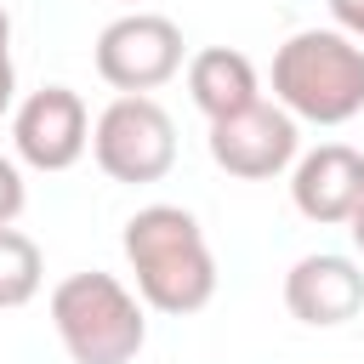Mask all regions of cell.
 <instances>
[{"instance_id": "13", "label": "cell", "mask_w": 364, "mask_h": 364, "mask_svg": "<svg viewBox=\"0 0 364 364\" xmlns=\"http://www.w3.org/2000/svg\"><path fill=\"white\" fill-rule=\"evenodd\" d=\"M11 97H17V68H11V17H6V6H0V114L11 108Z\"/></svg>"}, {"instance_id": "6", "label": "cell", "mask_w": 364, "mask_h": 364, "mask_svg": "<svg viewBox=\"0 0 364 364\" xmlns=\"http://www.w3.org/2000/svg\"><path fill=\"white\" fill-rule=\"evenodd\" d=\"M296 125H301L296 114L256 97L250 108H239L228 119H210V159L239 182H267V176L296 165V148H301Z\"/></svg>"}, {"instance_id": "14", "label": "cell", "mask_w": 364, "mask_h": 364, "mask_svg": "<svg viewBox=\"0 0 364 364\" xmlns=\"http://www.w3.org/2000/svg\"><path fill=\"white\" fill-rule=\"evenodd\" d=\"M330 17H336V28H341L347 40L364 46V0H330Z\"/></svg>"}, {"instance_id": "15", "label": "cell", "mask_w": 364, "mask_h": 364, "mask_svg": "<svg viewBox=\"0 0 364 364\" xmlns=\"http://www.w3.org/2000/svg\"><path fill=\"white\" fill-rule=\"evenodd\" d=\"M347 233H353V245H358V256H364V199H358V210L347 216Z\"/></svg>"}, {"instance_id": "3", "label": "cell", "mask_w": 364, "mask_h": 364, "mask_svg": "<svg viewBox=\"0 0 364 364\" xmlns=\"http://www.w3.org/2000/svg\"><path fill=\"white\" fill-rule=\"evenodd\" d=\"M51 330L74 364H131L148 341L142 296L114 273H68L51 290Z\"/></svg>"}, {"instance_id": "12", "label": "cell", "mask_w": 364, "mask_h": 364, "mask_svg": "<svg viewBox=\"0 0 364 364\" xmlns=\"http://www.w3.org/2000/svg\"><path fill=\"white\" fill-rule=\"evenodd\" d=\"M23 205H28L23 171H17V159H6V154H0V228H11V222L23 216Z\"/></svg>"}, {"instance_id": "11", "label": "cell", "mask_w": 364, "mask_h": 364, "mask_svg": "<svg viewBox=\"0 0 364 364\" xmlns=\"http://www.w3.org/2000/svg\"><path fill=\"white\" fill-rule=\"evenodd\" d=\"M40 279H46L40 245L17 228H0V307H28L40 296Z\"/></svg>"}, {"instance_id": "9", "label": "cell", "mask_w": 364, "mask_h": 364, "mask_svg": "<svg viewBox=\"0 0 364 364\" xmlns=\"http://www.w3.org/2000/svg\"><path fill=\"white\" fill-rule=\"evenodd\" d=\"M284 307H290V318H301L313 330L358 318V307H364V273H358V262L336 256V250L301 256L284 273Z\"/></svg>"}, {"instance_id": "10", "label": "cell", "mask_w": 364, "mask_h": 364, "mask_svg": "<svg viewBox=\"0 0 364 364\" xmlns=\"http://www.w3.org/2000/svg\"><path fill=\"white\" fill-rule=\"evenodd\" d=\"M188 97L205 119H228L239 108H250L262 97V74L245 51L233 46H205L188 57Z\"/></svg>"}, {"instance_id": "5", "label": "cell", "mask_w": 364, "mask_h": 364, "mask_svg": "<svg viewBox=\"0 0 364 364\" xmlns=\"http://www.w3.org/2000/svg\"><path fill=\"white\" fill-rule=\"evenodd\" d=\"M182 68V28L159 11H125L97 34V74L119 97H148Z\"/></svg>"}, {"instance_id": "4", "label": "cell", "mask_w": 364, "mask_h": 364, "mask_svg": "<svg viewBox=\"0 0 364 364\" xmlns=\"http://www.w3.org/2000/svg\"><path fill=\"white\" fill-rule=\"evenodd\" d=\"M91 154L108 182H159L176 165V125L154 97H114L91 125Z\"/></svg>"}, {"instance_id": "1", "label": "cell", "mask_w": 364, "mask_h": 364, "mask_svg": "<svg viewBox=\"0 0 364 364\" xmlns=\"http://www.w3.org/2000/svg\"><path fill=\"white\" fill-rule=\"evenodd\" d=\"M125 267L136 279L142 307L188 318L199 307H210L216 296V256L205 245V228L182 210V205H142L125 233Z\"/></svg>"}, {"instance_id": "7", "label": "cell", "mask_w": 364, "mask_h": 364, "mask_svg": "<svg viewBox=\"0 0 364 364\" xmlns=\"http://www.w3.org/2000/svg\"><path fill=\"white\" fill-rule=\"evenodd\" d=\"M11 148L34 171H68L91 148V114L74 85H40L11 114Z\"/></svg>"}, {"instance_id": "2", "label": "cell", "mask_w": 364, "mask_h": 364, "mask_svg": "<svg viewBox=\"0 0 364 364\" xmlns=\"http://www.w3.org/2000/svg\"><path fill=\"white\" fill-rule=\"evenodd\" d=\"M273 102L307 125L364 114V46L341 28H301L273 51Z\"/></svg>"}, {"instance_id": "16", "label": "cell", "mask_w": 364, "mask_h": 364, "mask_svg": "<svg viewBox=\"0 0 364 364\" xmlns=\"http://www.w3.org/2000/svg\"><path fill=\"white\" fill-rule=\"evenodd\" d=\"M119 6H131V0H119Z\"/></svg>"}, {"instance_id": "8", "label": "cell", "mask_w": 364, "mask_h": 364, "mask_svg": "<svg viewBox=\"0 0 364 364\" xmlns=\"http://www.w3.org/2000/svg\"><path fill=\"white\" fill-rule=\"evenodd\" d=\"M364 199V154L347 142H318L313 154L296 159L290 171V205L318 222V228H341Z\"/></svg>"}]
</instances>
